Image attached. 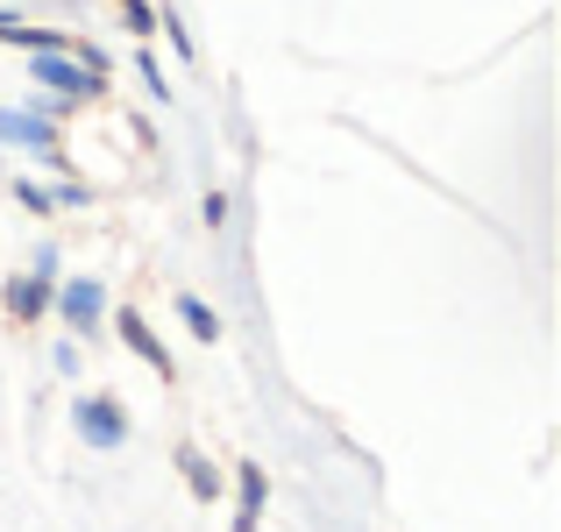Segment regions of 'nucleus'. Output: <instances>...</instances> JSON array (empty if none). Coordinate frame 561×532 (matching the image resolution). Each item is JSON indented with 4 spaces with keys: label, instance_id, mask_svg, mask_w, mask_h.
<instances>
[{
    "label": "nucleus",
    "instance_id": "nucleus-5",
    "mask_svg": "<svg viewBox=\"0 0 561 532\" xmlns=\"http://www.w3.org/2000/svg\"><path fill=\"white\" fill-rule=\"evenodd\" d=\"M122 342L136 348V355H142V362H150V369H164V377H171V355H164V342H157V334L142 327L136 313H122Z\"/></svg>",
    "mask_w": 561,
    "mask_h": 532
},
{
    "label": "nucleus",
    "instance_id": "nucleus-8",
    "mask_svg": "<svg viewBox=\"0 0 561 532\" xmlns=\"http://www.w3.org/2000/svg\"><path fill=\"white\" fill-rule=\"evenodd\" d=\"M179 313H185V327L199 334V342H220V320H214V305H199V299H179Z\"/></svg>",
    "mask_w": 561,
    "mask_h": 532
},
{
    "label": "nucleus",
    "instance_id": "nucleus-3",
    "mask_svg": "<svg viewBox=\"0 0 561 532\" xmlns=\"http://www.w3.org/2000/svg\"><path fill=\"white\" fill-rule=\"evenodd\" d=\"M57 305H65V320H71L79 334H93V327H100V285H93V277L65 285V299H57Z\"/></svg>",
    "mask_w": 561,
    "mask_h": 532
},
{
    "label": "nucleus",
    "instance_id": "nucleus-9",
    "mask_svg": "<svg viewBox=\"0 0 561 532\" xmlns=\"http://www.w3.org/2000/svg\"><path fill=\"white\" fill-rule=\"evenodd\" d=\"M179 462H185V476H192V490H199V497H220V476H214V469H206V462H199L192 448L179 454Z\"/></svg>",
    "mask_w": 561,
    "mask_h": 532
},
{
    "label": "nucleus",
    "instance_id": "nucleus-7",
    "mask_svg": "<svg viewBox=\"0 0 561 532\" xmlns=\"http://www.w3.org/2000/svg\"><path fill=\"white\" fill-rule=\"evenodd\" d=\"M43 299H50V285H43V277H22V285H8L14 320H36V313H43Z\"/></svg>",
    "mask_w": 561,
    "mask_h": 532
},
{
    "label": "nucleus",
    "instance_id": "nucleus-1",
    "mask_svg": "<svg viewBox=\"0 0 561 532\" xmlns=\"http://www.w3.org/2000/svg\"><path fill=\"white\" fill-rule=\"evenodd\" d=\"M36 79L50 85V93H65V100H100V93H107V79H100V71L65 65V57H43V65H36Z\"/></svg>",
    "mask_w": 561,
    "mask_h": 532
},
{
    "label": "nucleus",
    "instance_id": "nucleus-4",
    "mask_svg": "<svg viewBox=\"0 0 561 532\" xmlns=\"http://www.w3.org/2000/svg\"><path fill=\"white\" fill-rule=\"evenodd\" d=\"M263 497H271L263 469H256V462H242V511H234V532H256V519H263Z\"/></svg>",
    "mask_w": 561,
    "mask_h": 532
},
{
    "label": "nucleus",
    "instance_id": "nucleus-6",
    "mask_svg": "<svg viewBox=\"0 0 561 532\" xmlns=\"http://www.w3.org/2000/svg\"><path fill=\"white\" fill-rule=\"evenodd\" d=\"M0 136H8V142H28V150L50 157V128H43L36 114H0Z\"/></svg>",
    "mask_w": 561,
    "mask_h": 532
},
{
    "label": "nucleus",
    "instance_id": "nucleus-2",
    "mask_svg": "<svg viewBox=\"0 0 561 532\" xmlns=\"http://www.w3.org/2000/svg\"><path fill=\"white\" fill-rule=\"evenodd\" d=\"M79 433L93 440V448H122V433H128L122 405H114V397H85L79 405Z\"/></svg>",
    "mask_w": 561,
    "mask_h": 532
}]
</instances>
